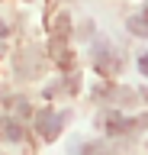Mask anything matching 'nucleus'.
Masks as SVG:
<instances>
[{
    "instance_id": "obj_3",
    "label": "nucleus",
    "mask_w": 148,
    "mask_h": 155,
    "mask_svg": "<svg viewBox=\"0 0 148 155\" xmlns=\"http://www.w3.org/2000/svg\"><path fill=\"white\" fill-rule=\"evenodd\" d=\"M129 29H132L135 36L148 39V7L142 10V13H135V16H129Z\"/></svg>"
},
{
    "instance_id": "obj_2",
    "label": "nucleus",
    "mask_w": 148,
    "mask_h": 155,
    "mask_svg": "<svg viewBox=\"0 0 148 155\" xmlns=\"http://www.w3.org/2000/svg\"><path fill=\"white\" fill-rule=\"evenodd\" d=\"M61 123H65V113H52V110H39V113H36V129H42L45 139L58 136Z\"/></svg>"
},
{
    "instance_id": "obj_5",
    "label": "nucleus",
    "mask_w": 148,
    "mask_h": 155,
    "mask_svg": "<svg viewBox=\"0 0 148 155\" xmlns=\"http://www.w3.org/2000/svg\"><path fill=\"white\" fill-rule=\"evenodd\" d=\"M77 36H80V39H87V36H93V23H90V19H87V23H80V29H77Z\"/></svg>"
},
{
    "instance_id": "obj_8",
    "label": "nucleus",
    "mask_w": 148,
    "mask_h": 155,
    "mask_svg": "<svg viewBox=\"0 0 148 155\" xmlns=\"http://www.w3.org/2000/svg\"><path fill=\"white\" fill-rule=\"evenodd\" d=\"M142 97H145V100H148V91H142Z\"/></svg>"
},
{
    "instance_id": "obj_1",
    "label": "nucleus",
    "mask_w": 148,
    "mask_h": 155,
    "mask_svg": "<svg viewBox=\"0 0 148 155\" xmlns=\"http://www.w3.org/2000/svg\"><path fill=\"white\" fill-rule=\"evenodd\" d=\"M93 65L100 68V74H116L119 68H122V55H119L113 45H106V42H100L97 52H93Z\"/></svg>"
},
{
    "instance_id": "obj_9",
    "label": "nucleus",
    "mask_w": 148,
    "mask_h": 155,
    "mask_svg": "<svg viewBox=\"0 0 148 155\" xmlns=\"http://www.w3.org/2000/svg\"><path fill=\"white\" fill-rule=\"evenodd\" d=\"M0 52H3V48H0Z\"/></svg>"
},
{
    "instance_id": "obj_4",
    "label": "nucleus",
    "mask_w": 148,
    "mask_h": 155,
    "mask_svg": "<svg viewBox=\"0 0 148 155\" xmlns=\"http://www.w3.org/2000/svg\"><path fill=\"white\" fill-rule=\"evenodd\" d=\"M84 155H109L106 145H100V142H90L87 149H84Z\"/></svg>"
},
{
    "instance_id": "obj_6",
    "label": "nucleus",
    "mask_w": 148,
    "mask_h": 155,
    "mask_svg": "<svg viewBox=\"0 0 148 155\" xmlns=\"http://www.w3.org/2000/svg\"><path fill=\"white\" fill-rule=\"evenodd\" d=\"M138 71H142V74H148V55L138 58Z\"/></svg>"
},
{
    "instance_id": "obj_7",
    "label": "nucleus",
    "mask_w": 148,
    "mask_h": 155,
    "mask_svg": "<svg viewBox=\"0 0 148 155\" xmlns=\"http://www.w3.org/2000/svg\"><path fill=\"white\" fill-rule=\"evenodd\" d=\"M7 32H10V26H3V23H0V36H7Z\"/></svg>"
}]
</instances>
